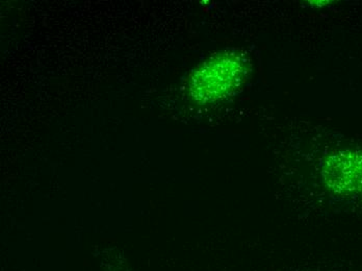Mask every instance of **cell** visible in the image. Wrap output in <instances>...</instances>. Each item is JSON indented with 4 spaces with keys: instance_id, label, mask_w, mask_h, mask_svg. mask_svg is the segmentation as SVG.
Instances as JSON below:
<instances>
[{
    "instance_id": "1",
    "label": "cell",
    "mask_w": 362,
    "mask_h": 271,
    "mask_svg": "<svg viewBox=\"0 0 362 271\" xmlns=\"http://www.w3.org/2000/svg\"><path fill=\"white\" fill-rule=\"evenodd\" d=\"M247 74L248 61L243 54L221 52L194 72L189 81V92L197 103H216L233 96L243 85Z\"/></svg>"
},
{
    "instance_id": "3",
    "label": "cell",
    "mask_w": 362,
    "mask_h": 271,
    "mask_svg": "<svg viewBox=\"0 0 362 271\" xmlns=\"http://www.w3.org/2000/svg\"><path fill=\"white\" fill-rule=\"evenodd\" d=\"M315 271H356L351 270L348 266L344 265V264L332 263L330 265L324 266L323 268H319Z\"/></svg>"
},
{
    "instance_id": "2",
    "label": "cell",
    "mask_w": 362,
    "mask_h": 271,
    "mask_svg": "<svg viewBox=\"0 0 362 271\" xmlns=\"http://www.w3.org/2000/svg\"><path fill=\"white\" fill-rule=\"evenodd\" d=\"M324 187L337 198L362 196V149H343L327 156L320 166Z\"/></svg>"
}]
</instances>
